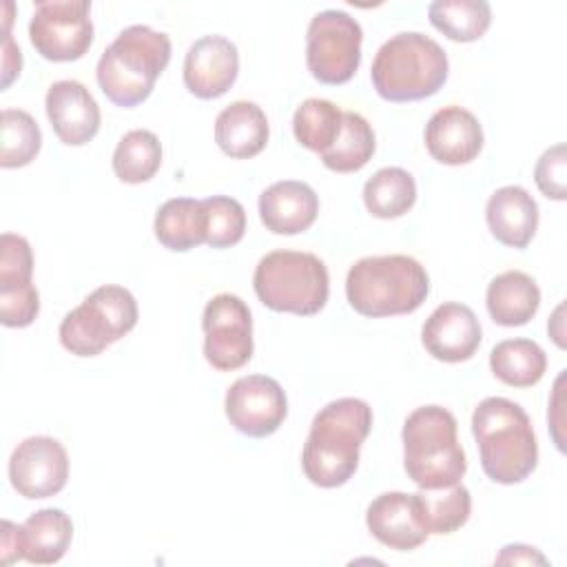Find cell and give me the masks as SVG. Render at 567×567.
<instances>
[{
  "label": "cell",
  "mask_w": 567,
  "mask_h": 567,
  "mask_svg": "<svg viewBox=\"0 0 567 567\" xmlns=\"http://www.w3.org/2000/svg\"><path fill=\"white\" fill-rule=\"evenodd\" d=\"M425 148L441 164H467L483 148V126L472 111L443 106L425 124Z\"/></svg>",
  "instance_id": "ac0fdd59"
},
{
  "label": "cell",
  "mask_w": 567,
  "mask_h": 567,
  "mask_svg": "<svg viewBox=\"0 0 567 567\" xmlns=\"http://www.w3.org/2000/svg\"><path fill=\"white\" fill-rule=\"evenodd\" d=\"M361 24L339 9L319 11L306 33V64L321 84H346L361 64Z\"/></svg>",
  "instance_id": "9c48e42d"
},
{
  "label": "cell",
  "mask_w": 567,
  "mask_h": 567,
  "mask_svg": "<svg viewBox=\"0 0 567 567\" xmlns=\"http://www.w3.org/2000/svg\"><path fill=\"white\" fill-rule=\"evenodd\" d=\"M252 286L259 301L275 312L317 315L330 292L326 264L301 250H272L259 259Z\"/></svg>",
  "instance_id": "52a82bcc"
},
{
  "label": "cell",
  "mask_w": 567,
  "mask_h": 567,
  "mask_svg": "<svg viewBox=\"0 0 567 567\" xmlns=\"http://www.w3.org/2000/svg\"><path fill=\"white\" fill-rule=\"evenodd\" d=\"M403 465L421 489L461 483L467 461L456 436V419L441 405H421L403 423Z\"/></svg>",
  "instance_id": "8992f818"
},
{
  "label": "cell",
  "mask_w": 567,
  "mask_h": 567,
  "mask_svg": "<svg viewBox=\"0 0 567 567\" xmlns=\"http://www.w3.org/2000/svg\"><path fill=\"white\" fill-rule=\"evenodd\" d=\"M374 148V131L368 120L354 111H343V126L339 137L319 157L323 166L334 173H354L372 159Z\"/></svg>",
  "instance_id": "83f0119b"
},
{
  "label": "cell",
  "mask_w": 567,
  "mask_h": 567,
  "mask_svg": "<svg viewBox=\"0 0 567 567\" xmlns=\"http://www.w3.org/2000/svg\"><path fill=\"white\" fill-rule=\"evenodd\" d=\"M2 146H0V166L2 168H20L27 166L42 146V133L31 113L22 109H4L2 111Z\"/></svg>",
  "instance_id": "1f68e13d"
},
{
  "label": "cell",
  "mask_w": 567,
  "mask_h": 567,
  "mask_svg": "<svg viewBox=\"0 0 567 567\" xmlns=\"http://www.w3.org/2000/svg\"><path fill=\"white\" fill-rule=\"evenodd\" d=\"M2 71H4V78H2V86L7 89L16 75H20V69H22V55H20V49L13 44V38L9 33V29H4V47H2Z\"/></svg>",
  "instance_id": "8d00e7d4"
},
{
  "label": "cell",
  "mask_w": 567,
  "mask_h": 567,
  "mask_svg": "<svg viewBox=\"0 0 567 567\" xmlns=\"http://www.w3.org/2000/svg\"><path fill=\"white\" fill-rule=\"evenodd\" d=\"M472 432L483 472L501 485L525 481L538 463V443L527 412L505 399L487 396L472 414Z\"/></svg>",
  "instance_id": "7a4b0ae2"
},
{
  "label": "cell",
  "mask_w": 567,
  "mask_h": 567,
  "mask_svg": "<svg viewBox=\"0 0 567 567\" xmlns=\"http://www.w3.org/2000/svg\"><path fill=\"white\" fill-rule=\"evenodd\" d=\"M226 416L230 425L252 439L270 436L288 414L284 388L266 374L237 379L226 392Z\"/></svg>",
  "instance_id": "7c38bea8"
},
{
  "label": "cell",
  "mask_w": 567,
  "mask_h": 567,
  "mask_svg": "<svg viewBox=\"0 0 567 567\" xmlns=\"http://www.w3.org/2000/svg\"><path fill=\"white\" fill-rule=\"evenodd\" d=\"M69 478V456L58 439L29 436L9 458V481L24 498H49Z\"/></svg>",
  "instance_id": "4fadbf2b"
},
{
  "label": "cell",
  "mask_w": 567,
  "mask_h": 567,
  "mask_svg": "<svg viewBox=\"0 0 567 567\" xmlns=\"http://www.w3.org/2000/svg\"><path fill=\"white\" fill-rule=\"evenodd\" d=\"M206 208V244L210 248H230L241 241L246 233L244 206L226 195L202 199Z\"/></svg>",
  "instance_id": "d6a6232c"
},
{
  "label": "cell",
  "mask_w": 567,
  "mask_h": 567,
  "mask_svg": "<svg viewBox=\"0 0 567 567\" xmlns=\"http://www.w3.org/2000/svg\"><path fill=\"white\" fill-rule=\"evenodd\" d=\"M343 126V111L330 100H303L292 117V133L301 146L321 155L339 137Z\"/></svg>",
  "instance_id": "f1b7e54d"
},
{
  "label": "cell",
  "mask_w": 567,
  "mask_h": 567,
  "mask_svg": "<svg viewBox=\"0 0 567 567\" xmlns=\"http://www.w3.org/2000/svg\"><path fill=\"white\" fill-rule=\"evenodd\" d=\"M365 523L381 545L396 551L416 549L430 536V532L423 525L416 494L385 492L377 496L368 505Z\"/></svg>",
  "instance_id": "e0dca14e"
},
{
  "label": "cell",
  "mask_w": 567,
  "mask_h": 567,
  "mask_svg": "<svg viewBox=\"0 0 567 567\" xmlns=\"http://www.w3.org/2000/svg\"><path fill=\"white\" fill-rule=\"evenodd\" d=\"M485 219L503 246L525 248L538 228V204L523 186H503L489 195Z\"/></svg>",
  "instance_id": "ffe728a7"
},
{
  "label": "cell",
  "mask_w": 567,
  "mask_h": 567,
  "mask_svg": "<svg viewBox=\"0 0 567 567\" xmlns=\"http://www.w3.org/2000/svg\"><path fill=\"white\" fill-rule=\"evenodd\" d=\"M436 31L454 42H474L492 24V9L485 0H436L427 7Z\"/></svg>",
  "instance_id": "4316f807"
},
{
  "label": "cell",
  "mask_w": 567,
  "mask_h": 567,
  "mask_svg": "<svg viewBox=\"0 0 567 567\" xmlns=\"http://www.w3.org/2000/svg\"><path fill=\"white\" fill-rule=\"evenodd\" d=\"M204 357L221 372L246 365L252 357V319L246 301L237 295L221 292L213 297L202 317Z\"/></svg>",
  "instance_id": "8fae6325"
},
{
  "label": "cell",
  "mask_w": 567,
  "mask_h": 567,
  "mask_svg": "<svg viewBox=\"0 0 567 567\" xmlns=\"http://www.w3.org/2000/svg\"><path fill=\"white\" fill-rule=\"evenodd\" d=\"M47 117L66 146H82L100 131V106L89 89L78 80H58L44 97Z\"/></svg>",
  "instance_id": "2e32d148"
},
{
  "label": "cell",
  "mask_w": 567,
  "mask_h": 567,
  "mask_svg": "<svg viewBox=\"0 0 567 567\" xmlns=\"http://www.w3.org/2000/svg\"><path fill=\"white\" fill-rule=\"evenodd\" d=\"M239 53L224 35L195 40L184 58V84L199 100L224 95L237 80Z\"/></svg>",
  "instance_id": "5bb4252c"
},
{
  "label": "cell",
  "mask_w": 567,
  "mask_h": 567,
  "mask_svg": "<svg viewBox=\"0 0 567 567\" xmlns=\"http://www.w3.org/2000/svg\"><path fill=\"white\" fill-rule=\"evenodd\" d=\"M496 563H525V565L540 563V565H545L547 558L529 545H507L496 556Z\"/></svg>",
  "instance_id": "74e56055"
},
{
  "label": "cell",
  "mask_w": 567,
  "mask_h": 567,
  "mask_svg": "<svg viewBox=\"0 0 567 567\" xmlns=\"http://www.w3.org/2000/svg\"><path fill=\"white\" fill-rule=\"evenodd\" d=\"M481 323L465 303H441L423 323L421 341L427 354L445 363H461L474 357L481 346Z\"/></svg>",
  "instance_id": "9a60e30c"
},
{
  "label": "cell",
  "mask_w": 567,
  "mask_h": 567,
  "mask_svg": "<svg viewBox=\"0 0 567 567\" xmlns=\"http://www.w3.org/2000/svg\"><path fill=\"white\" fill-rule=\"evenodd\" d=\"M494 377L512 388L536 385L547 370V354L532 339H505L489 352Z\"/></svg>",
  "instance_id": "d4e9b609"
},
{
  "label": "cell",
  "mask_w": 567,
  "mask_h": 567,
  "mask_svg": "<svg viewBox=\"0 0 567 567\" xmlns=\"http://www.w3.org/2000/svg\"><path fill=\"white\" fill-rule=\"evenodd\" d=\"M71 538L69 514L58 507L38 509L22 523V556L35 565H53L66 554Z\"/></svg>",
  "instance_id": "603a6c76"
},
{
  "label": "cell",
  "mask_w": 567,
  "mask_h": 567,
  "mask_svg": "<svg viewBox=\"0 0 567 567\" xmlns=\"http://www.w3.org/2000/svg\"><path fill=\"white\" fill-rule=\"evenodd\" d=\"M485 303L489 317L498 326H525L538 312L540 290L529 275L520 270H507L489 281Z\"/></svg>",
  "instance_id": "7402d4cb"
},
{
  "label": "cell",
  "mask_w": 567,
  "mask_h": 567,
  "mask_svg": "<svg viewBox=\"0 0 567 567\" xmlns=\"http://www.w3.org/2000/svg\"><path fill=\"white\" fill-rule=\"evenodd\" d=\"M447 71V55L436 40L419 31H403L381 44L370 78L383 100L419 102L445 84Z\"/></svg>",
  "instance_id": "5b68a950"
},
{
  "label": "cell",
  "mask_w": 567,
  "mask_h": 567,
  "mask_svg": "<svg viewBox=\"0 0 567 567\" xmlns=\"http://www.w3.org/2000/svg\"><path fill=\"white\" fill-rule=\"evenodd\" d=\"M270 128L261 106L248 100H237L219 111L215 120L217 146L235 159H248L264 151Z\"/></svg>",
  "instance_id": "44dd1931"
},
{
  "label": "cell",
  "mask_w": 567,
  "mask_h": 567,
  "mask_svg": "<svg viewBox=\"0 0 567 567\" xmlns=\"http://www.w3.org/2000/svg\"><path fill=\"white\" fill-rule=\"evenodd\" d=\"M416 202L414 177L399 166L377 171L363 186V204L370 215L379 219H396L405 215Z\"/></svg>",
  "instance_id": "484cf974"
},
{
  "label": "cell",
  "mask_w": 567,
  "mask_h": 567,
  "mask_svg": "<svg viewBox=\"0 0 567 567\" xmlns=\"http://www.w3.org/2000/svg\"><path fill=\"white\" fill-rule=\"evenodd\" d=\"M319 213V197L306 182L284 179L270 184L259 195V217L275 235H297L308 230Z\"/></svg>",
  "instance_id": "d6986e66"
},
{
  "label": "cell",
  "mask_w": 567,
  "mask_h": 567,
  "mask_svg": "<svg viewBox=\"0 0 567 567\" xmlns=\"http://www.w3.org/2000/svg\"><path fill=\"white\" fill-rule=\"evenodd\" d=\"M157 241L175 252H186L206 244V208L202 199L173 197L157 208L155 215Z\"/></svg>",
  "instance_id": "cb8c5ba5"
},
{
  "label": "cell",
  "mask_w": 567,
  "mask_h": 567,
  "mask_svg": "<svg viewBox=\"0 0 567 567\" xmlns=\"http://www.w3.org/2000/svg\"><path fill=\"white\" fill-rule=\"evenodd\" d=\"M372 408L354 396L323 405L312 419L303 443L301 467L319 487H339L352 478L359 465V447L370 434Z\"/></svg>",
  "instance_id": "6da1fadb"
},
{
  "label": "cell",
  "mask_w": 567,
  "mask_h": 567,
  "mask_svg": "<svg viewBox=\"0 0 567 567\" xmlns=\"http://www.w3.org/2000/svg\"><path fill=\"white\" fill-rule=\"evenodd\" d=\"M171 38L146 24H133L117 33L97 62V84L117 106L142 104L155 86V80L168 66Z\"/></svg>",
  "instance_id": "3957f363"
},
{
  "label": "cell",
  "mask_w": 567,
  "mask_h": 567,
  "mask_svg": "<svg viewBox=\"0 0 567 567\" xmlns=\"http://www.w3.org/2000/svg\"><path fill=\"white\" fill-rule=\"evenodd\" d=\"M567 175V155H565V144H554L547 148L534 168V179L538 190L556 202H563L567 197V186L565 177Z\"/></svg>",
  "instance_id": "e575fe53"
},
{
  "label": "cell",
  "mask_w": 567,
  "mask_h": 567,
  "mask_svg": "<svg viewBox=\"0 0 567 567\" xmlns=\"http://www.w3.org/2000/svg\"><path fill=\"white\" fill-rule=\"evenodd\" d=\"M430 295L425 268L408 255H379L359 259L346 277L348 303L363 317L408 315Z\"/></svg>",
  "instance_id": "277c9868"
},
{
  "label": "cell",
  "mask_w": 567,
  "mask_h": 567,
  "mask_svg": "<svg viewBox=\"0 0 567 567\" xmlns=\"http://www.w3.org/2000/svg\"><path fill=\"white\" fill-rule=\"evenodd\" d=\"M33 252L22 235L2 233L0 237V288L31 286Z\"/></svg>",
  "instance_id": "836d02e7"
},
{
  "label": "cell",
  "mask_w": 567,
  "mask_h": 567,
  "mask_svg": "<svg viewBox=\"0 0 567 567\" xmlns=\"http://www.w3.org/2000/svg\"><path fill=\"white\" fill-rule=\"evenodd\" d=\"M162 166V144L146 128L128 131L113 151V173L126 184L148 182Z\"/></svg>",
  "instance_id": "f546056e"
},
{
  "label": "cell",
  "mask_w": 567,
  "mask_h": 567,
  "mask_svg": "<svg viewBox=\"0 0 567 567\" xmlns=\"http://www.w3.org/2000/svg\"><path fill=\"white\" fill-rule=\"evenodd\" d=\"M423 525L430 534H452L461 529L472 512V496L463 483L416 492Z\"/></svg>",
  "instance_id": "4dcf8cb0"
},
{
  "label": "cell",
  "mask_w": 567,
  "mask_h": 567,
  "mask_svg": "<svg viewBox=\"0 0 567 567\" xmlns=\"http://www.w3.org/2000/svg\"><path fill=\"white\" fill-rule=\"evenodd\" d=\"M137 323V301L124 286L95 288L60 323V343L75 357H95Z\"/></svg>",
  "instance_id": "ba28073f"
},
{
  "label": "cell",
  "mask_w": 567,
  "mask_h": 567,
  "mask_svg": "<svg viewBox=\"0 0 567 567\" xmlns=\"http://www.w3.org/2000/svg\"><path fill=\"white\" fill-rule=\"evenodd\" d=\"M86 0L38 2L29 22L33 49L51 62L80 60L93 42V22Z\"/></svg>",
  "instance_id": "30bf717a"
},
{
  "label": "cell",
  "mask_w": 567,
  "mask_h": 567,
  "mask_svg": "<svg viewBox=\"0 0 567 567\" xmlns=\"http://www.w3.org/2000/svg\"><path fill=\"white\" fill-rule=\"evenodd\" d=\"M0 563L11 565L22 560V525H13L11 520H2V543H0Z\"/></svg>",
  "instance_id": "d590c367"
}]
</instances>
